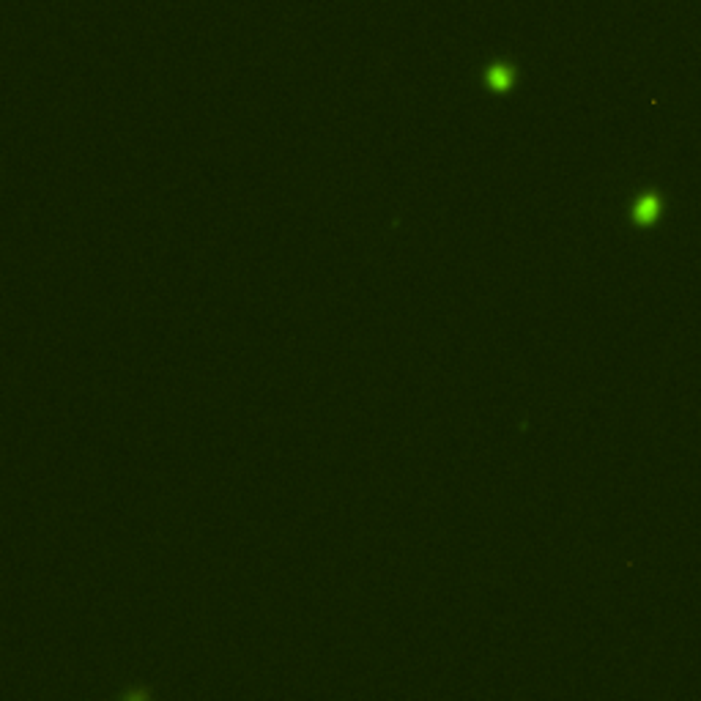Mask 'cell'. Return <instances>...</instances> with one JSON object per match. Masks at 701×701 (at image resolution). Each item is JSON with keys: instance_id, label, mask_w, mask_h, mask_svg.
<instances>
[{"instance_id": "1", "label": "cell", "mask_w": 701, "mask_h": 701, "mask_svg": "<svg viewBox=\"0 0 701 701\" xmlns=\"http://www.w3.org/2000/svg\"><path fill=\"white\" fill-rule=\"evenodd\" d=\"M660 211H663V198L657 192H644L633 203V222L638 227H650L660 220Z\"/></svg>"}, {"instance_id": "2", "label": "cell", "mask_w": 701, "mask_h": 701, "mask_svg": "<svg viewBox=\"0 0 701 701\" xmlns=\"http://www.w3.org/2000/svg\"><path fill=\"white\" fill-rule=\"evenodd\" d=\"M485 80H488L491 91H510V85L515 80V72H512L510 63H496V66H491L485 72Z\"/></svg>"}]
</instances>
